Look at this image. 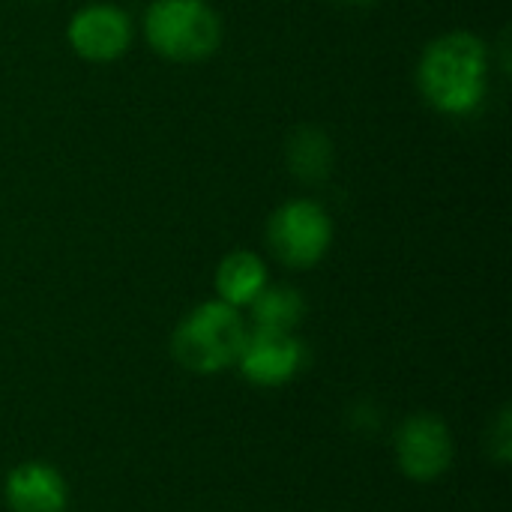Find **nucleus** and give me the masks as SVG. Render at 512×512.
<instances>
[{"label":"nucleus","instance_id":"f257e3e1","mask_svg":"<svg viewBox=\"0 0 512 512\" xmlns=\"http://www.w3.org/2000/svg\"><path fill=\"white\" fill-rule=\"evenodd\" d=\"M489 45L471 30L435 36L417 60L420 96L444 117H471L489 93Z\"/></svg>","mask_w":512,"mask_h":512},{"label":"nucleus","instance_id":"f03ea898","mask_svg":"<svg viewBox=\"0 0 512 512\" xmlns=\"http://www.w3.org/2000/svg\"><path fill=\"white\" fill-rule=\"evenodd\" d=\"M249 324L240 309L222 300L192 306L171 333V357L189 375H219L231 369L246 342Z\"/></svg>","mask_w":512,"mask_h":512},{"label":"nucleus","instance_id":"7ed1b4c3","mask_svg":"<svg viewBox=\"0 0 512 512\" xmlns=\"http://www.w3.org/2000/svg\"><path fill=\"white\" fill-rule=\"evenodd\" d=\"M147 45L171 63H201L222 45V18L207 0H153L144 9Z\"/></svg>","mask_w":512,"mask_h":512},{"label":"nucleus","instance_id":"20e7f679","mask_svg":"<svg viewBox=\"0 0 512 512\" xmlns=\"http://www.w3.org/2000/svg\"><path fill=\"white\" fill-rule=\"evenodd\" d=\"M264 237L282 267L312 270L333 246V219L315 198H291L270 213Z\"/></svg>","mask_w":512,"mask_h":512},{"label":"nucleus","instance_id":"39448f33","mask_svg":"<svg viewBox=\"0 0 512 512\" xmlns=\"http://www.w3.org/2000/svg\"><path fill=\"white\" fill-rule=\"evenodd\" d=\"M393 456L399 471L414 483L441 480L456 459V441L444 417L411 414L399 423L393 435Z\"/></svg>","mask_w":512,"mask_h":512},{"label":"nucleus","instance_id":"423d86ee","mask_svg":"<svg viewBox=\"0 0 512 512\" xmlns=\"http://www.w3.org/2000/svg\"><path fill=\"white\" fill-rule=\"evenodd\" d=\"M240 375L264 390L291 384L306 366V345L297 333L249 327L240 357L234 363Z\"/></svg>","mask_w":512,"mask_h":512},{"label":"nucleus","instance_id":"0eeeda50","mask_svg":"<svg viewBox=\"0 0 512 512\" xmlns=\"http://www.w3.org/2000/svg\"><path fill=\"white\" fill-rule=\"evenodd\" d=\"M132 18L114 3H87L66 24L69 48L87 63H114L132 45Z\"/></svg>","mask_w":512,"mask_h":512},{"label":"nucleus","instance_id":"6e6552de","mask_svg":"<svg viewBox=\"0 0 512 512\" xmlns=\"http://www.w3.org/2000/svg\"><path fill=\"white\" fill-rule=\"evenodd\" d=\"M3 498L12 512H66L69 483L51 462H21L3 483Z\"/></svg>","mask_w":512,"mask_h":512},{"label":"nucleus","instance_id":"1a4fd4ad","mask_svg":"<svg viewBox=\"0 0 512 512\" xmlns=\"http://www.w3.org/2000/svg\"><path fill=\"white\" fill-rule=\"evenodd\" d=\"M267 285H270V267L258 252H249V249L228 252L213 273L216 300H222L240 312L249 309Z\"/></svg>","mask_w":512,"mask_h":512},{"label":"nucleus","instance_id":"9d476101","mask_svg":"<svg viewBox=\"0 0 512 512\" xmlns=\"http://www.w3.org/2000/svg\"><path fill=\"white\" fill-rule=\"evenodd\" d=\"M285 162L300 183H309V186L324 183L333 174V162H336L330 135L318 126L294 129L285 147Z\"/></svg>","mask_w":512,"mask_h":512},{"label":"nucleus","instance_id":"9b49d317","mask_svg":"<svg viewBox=\"0 0 512 512\" xmlns=\"http://www.w3.org/2000/svg\"><path fill=\"white\" fill-rule=\"evenodd\" d=\"M252 327L297 333L306 318V297L294 285H267L249 306Z\"/></svg>","mask_w":512,"mask_h":512},{"label":"nucleus","instance_id":"f8f14e48","mask_svg":"<svg viewBox=\"0 0 512 512\" xmlns=\"http://www.w3.org/2000/svg\"><path fill=\"white\" fill-rule=\"evenodd\" d=\"M486 453L498 468H507L512 459V411L510 405H504L495 417V423L489 426L486 435Z\"/></svg>","mask_w":512,"mask_h":512},{"label":"nucleus","instance_id":"ddd939ff","mask_svg":"<svg viewBox=\"0 0 512 512\" xmlns=\"http://www.w3.org/2000/svg\"><path fill=\"white\" fill-rule=\"evenodd\" d=\"M339 6H354V9H369V6H378L381 0H333Z\"/></svg>","mask_w":512,"mask_h":512}]
</instances>
